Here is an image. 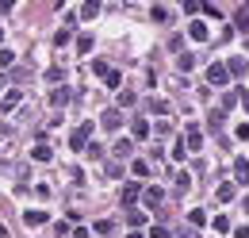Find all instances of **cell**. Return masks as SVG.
<instances>
[{
    "label": "cell",
    "instance_id": "cell-11",
    "mask_svg": "<svg viewBox=\"0 0 249 238\" xmlns=\"http://www.w3.org/2000/svg\"><path fill=\"white\" fill-rule=\"evenodd\" d=\"M234 177L242 180V184L249 180V161H246V158H238V161H234Z\"/></svg>",
    "mask_w": 249,
    "mask_h": 238
},
{
    "label": "cell",
    "instance_id": "cell-24",
    "mask_svg": "<svg viewBox=\"0 0 249 238\" xmlns=\"http://www.w3.org/2000/svg\"><path fill=\"white\" fill-rule=\"evenodd\" d=\"M69 39H73V35H69V27H62V31H58V35H54V46H65Z\"/></svg>",
    "mask_w": 249,
    "mask_h": 238
},
{
    "label": "cell",
    "instance_id": "cell-13",
    "mask_svg": "<svg viewBox=\"0 0 249 238\" xmlns=\"http://www.w3.org/2000/svg\"><path fill=\"white\" fill-rule=\"evenodd\" d=\"M130 131H134V139H146V135H150V123H146V119H134Z\"/></svg>",
    "mask_w": 249,
    "mask_h": 238
},
{
    "label": "cell",
    "instance_id": "cell-8",
    "mask_svg": "<svg viewBox=\"0 0 249 238\" xmlns=\"http://www.w3.org/2000/svg\"><path fill=\"white\" fill-rule=\"evenodd\" d=\"M188 35H192L196 42H203V39H207V23H199V20H192V23H188Z\"/></svg>",
    "mask_w": 249,
    "mask_h": 238
},
{
    "label": "cell",
    "instance_id": "cell-5",
    "mask_svg": "<svg viewBox=\"0 0 249 238\" xmlns=\"http://www.w3.org/2000/svg\"><path fill=\"white\" fill-rule=\"evenodd\" d=\"M161 200H165V192H161V188H142V204H146V208H157Z\"/></svg>",
    "mask_w": 249,
    "mask_h": 238
},
{
    "label": "cell",
    "instance_id": "cell-6",
    "mask_svg": "<svg viewBox=\"0 0 249 238\" xmlns=\"http://www.w3.org/2000/svg\"><path fill=\"white\" fill-rule=\"evenodd\" d=\"M138 196H142V188H138V184H123V192H119V200H123L126 208H130V204H134Z\"/></svg>",
    "mask_w": 249,
    "mask_h": 238
},
{
    "label": "cell",
    "instance_id": "cell-27",
    "mask_svg": "<svg viewBox=\"0 0 249 238\" xmlns=\"http://www.w3.org/2000/svg\"><path fill=\"white\" fill-rule=\"evenodd\" d=\"M81 16H85V20H92V16H100V4H85V8H81Z\"/></svg>",
    "mask_w": 249,
    "mask_h": 238
},
{
    "label": "cell",
    "instance_id": "cell-32",
    "mask_svg": "<svg viewBox=\"0 0 249 238\" xmlns=\"http://www.w3.org/2000/svg\"><path fill=\"white\" fill-rule=\"evenodd\" d=\"M85 150H89V158H104V146H96V142H89Z\"/></svg>",
    "mask_w": 249,
    "mask_h": 238
},
{
    "label": "cell",
    "instance_id": "cell-28",
    "mask_svg": "<svg viewBox=\"0 0 249 238\" xmlns=\"http://www.w3.org/2000/svg\"><path fill=\"white\" fill-rule=\"evenodd\" d=\"M92 73H100V77H107V73H111V65H107V61H92Z\"/></svg>",
    "mask_w": 249,
    "mask_h": 238
},
{
    "label": "cell",
    "instance_id": "cell-14",
    "mask_svg": "<svg viewBox=\"0 0 249 238\" xmlns=\"http://www.w3.org/2000/svg\"><path fill=\"white\" fill-rule=\"evenodd\" d=\"M234 192H238V188H234V184H218V200H222V204H226V200H234Z\"/></svg>",
    "mask_w": 249,
    "mask_h": 238
},
{
    "label": "cell",
    "instance_id": "cell-12",
    "mask_svg": "<svg viewBox=\"0 0 249 238\" xmlns=\"http://www.w3.org/2000/svg\"><path fill=\"white\" fill-rule=\"evenodd\" d=\"M50 104H54V108L69 104V89H54V92H50Z\"/></svg>",
    "mask_w": 249,
    "mask_h": 238
},
{
    "label": "cell",
    "instance_id": "cell-25",
    "mask_svg": "<svg viewBox=\"0 0 249 238\" xmlns=\"http://www.w3.org/2000/svg\"><path fill=\"white\" fill-rule=\"evenodd\" d=\"M192 188V180H188V173H177V192H188Z\"/></svg>",
    "mask_w": 249,
    "mask_h": 238
},
{
    "label": "cell",
    "instance_id": "cell-23",
    "mask_svg": "<svg viewBox=\"0 0 249 238\" xmlns=\"http://www.w3.org/2000/svg\"><path fill=\"white\" fill-rule=\"evenodd\" d=\"M203 219H207V215H203L199 208H196V211H188V223H192V227H203Z\"/></svg>",
    "mask_w": 249,
    "mask_h": 238
},
{
    "label": "cell",
    "instance_id": "cell-7",
    "mask_svg": "<svg viewBox=\"0 0 249 238\" xmlns=\"http://www.w3.org/2000/svg\"><path fill=\"white\" fill-rule=\"evenodd\" d=\"M23 223H27V227H42V223H46V211H38V208L23 211Z\"/></svg>",
    "mask_w": 249,
    "mask_h": 238
},
{
    "label": "cell",
    "instance_id": "cell-35",
    "mask_svg": "<svg viewBox=\"0 0 249 238\" xmlns=\"http://www.w3.org/2000/svg\"><path fill=\"white\" fill-rule=\"evenodd\" d=\"M238 100H242V108L249 112V92H238Z\"/></svg>",
    "mask_w": 249,
    "mask_h": 238
},
{
    "label": "cell",
    "instance_id": "cell-30",
    "mask_svg": "<svg viewBox=\"0 0 249 238\" xmlns=\"http://www.w3.org/2000/svg\"><path fill=\"white\" fill-rule=\"evenodd\" d=\"M234 104H238V92H226V96H222V112H226V108H234Z\"/></svg>",
    "mask_w": 249,
    "mask_h": 238
},
{
    "label": "cell",
    "instance_id": "cell-1",
    "mask_svg": "<svg viewBox=\"0 0 249 238\" xmlns=\"http://www.w3.org/2000/svg\"><path fill=\"white\" fill-rule=\"evenodd\" d=\"M89 139H92V123H81V127L73 131L69 146H73V150H85V146H89Z\"/></svg>",
    "mask_w": 249,
    "mask_h": 238
},
{
    "label": "cell",
    "instance_id": "cell-37",
    "mask_svg": "<svg viewBox=\"0 0 249 238\" xmlns=\"http://www.w3.org/2000/svg\"><path fill=\"white\" fill-rule=\"evenodd\" d=\"M126 238H142V235H126Z\"/></svg>",
    "mask_w": 249,
    "mask_h": 238
},
{
    "label": "cell",
    "instance_id": "cell-17",
    "mask_svg": "<svg viewBox=\"0 0 249 238\" xmlns=\"http://www.w3.org/2000/svg\"><path fill=\"white\" fill-rule=\"evenodd\" d=\"M130 169H134V177H146V173H150V161H142V158H138Z\"/></svg>",
    "mask_w": 249,
    "mask_h": 238
},
{
    "label": "cell",
    "instance_id": "cell-4",
    "mask_svg": "<svg viewBox=\"0 0 249 238\" xmlns=\"http://www.w3.org/2000/svg\"><path fill=\"white\" fill-rule=\"evenodd\" d=\"M19 100H23V92H19V89H8V92H4V100H0V112H12Z\"/></svg>",
    "mask_w": 249,
    "mask_h": 238
},
{
    "label": "cell",
    "instance_id": "cell-33",
    "mask_svg": "<svg viewBox=\"0 0 249 238\" xmlns=\"http://www.w3.org/2000/svg\"><path fill=\"white\" fill-rule=\"evenodd\" d=\"M150 238H169V231L165 227H150Z\"/></svg>",
    "mask_w": 249,
    "mask_h": 238
},
{
    "label": "cell",
    "instance_id": "cell-10",
    "mask_svg": "<svg viewBox=\"0 0 249 238\" xmlns=\"http://www.w3.org/2000/svg\"><path fill=\"white\" fill-rule=\"evenodd\" d=\"M31 158H35V161H50V158H54V150L46 146V142H38V146L31 150Z\"/></svg>",
    "mask_w": 249,
    "mask_h": 238
},
{
    "label": "cell",
    "instance_id": "cell-21",
    "mask_svg": "<svg viewBox=\"0 0 249 238\" xmlns=\"http://www.w3.org/2000/svg\"><path fill=\"white\" fill-rule=\"evenodd\" d=\"M126 154H130V139H119L115 142V158H126Z\"/></svg>",
    "mask_w": 249,
    "mask_h": 238
},
{
    "label": "cell",
    "instance_id": "cell-36",
    "mask_svg": "<svg viewBox=\"0 0 249 238\" xmlns=\"http://www.w3.org/2000/svg\"><path fill=\"white\" fill-rule=\"evenodd\" d=\"M242 204H246V211H249V196H246V200H242Z\"/></svg>",
    "mask_w": 249,
    "mask_h": 238
},
{
    "label": "cell",
    "instance_id": "cell-15",
    "mask_svg": "<svg viewBox=\"0 0 249 238\" xmlns=\"http://www.w3.org/2000/svg\"><path fill=\"white\" fill-rule=\"evenodd\" d=\"M150 20H154V23H165V20H169V8H161V4L150 8Z\"/></svg>",
    "mask_w": 249,
    "mask_h": 238
},
{
    "label": "cell",
    "instance_id": "cell-38",
    "mask_svg": "<svg viewBox=\"0 0 249 238\" xmlns=\"http://www.w3.org/2000/svg\"><path fill=\"white\" fill-rule=\"evenodd\" d=\"M0 39H4V27H0Z\"/></svg>",
    "mask_w": 249,
    "mask_h": 238
},
{
    "label": "cell",
    "instance_id": "cell-20",
    "mask_svg": "<svg viewBox=\"0 0 249 238\" xmlns=\"http://www.w3.org/2000/svg\"><path fill=\"white\" fill-rule=\"evenodd\" d=\"M192 65H196V58H192V54H180V61H177V69H180V73H188Z\"/></svg>",
    "mask_w": 249,
    "mask_h": 238
},
{
    "label": "cell",
    "instance_id": "cell-26",
    "mask_svg": "<svg viewBox=\"0 0 249 238\" xmlns=\"http://www.w3.org/2000/svg\"><path fill=\"white\" fill-rule=\"evenodd\" d=\"M226 73H246V61H242V58H234L230 65H226Z\"/></svg>",
    "mask_w": 249,
    "mask_h": 238
},
{
    "label": "cell",
    "instance_id": "cell-3",
    "mask_svg": "<svg viewBox=\"0 0 249 238\" xmlns=\"http://www.w3.org/2000/svg\"><path fill=\"white\" fill-rule=\"evenodd\" d=\"M184 150H203V135H199V127H188V135H184Z\"/></svg>",
    "mask_w": 249,
    "mask_h": 238
},
{
    "label": "cell",
    "instance_id": "cell-34",
    "mask_svg": "<svg viewBox=\"0 0 249 238\" xmlns=\"http://www.w3.org/2000/svg\"><path fill=\"white\" fill-rule=\"evenodd\" d=\"M238 139H242V142L249 139V123H238Z\"/></svg>",
    "mask_w": 249,
    "mask_h": 238
},
{
    "label": "cell",
    "instance_id": "cell-18",
    "mask_svg": "<svg viewBox=\"0 0 249 238\" xmlns=\"http://www.w3.org/2000/svg\"><path fill=\"white\" fill-rule=\"evenodd\" d=\"M126 223H130V227H142L146 215H142V211H126Z\"/></svg>",
    "mask_w": 249,
    "mask_h": 238
},
{
    "label": "cell",
    "instance_id": "cell-9",
    "mask_svg": "<svg viewBox=\"0 0 249 238\" xmlns=\"http://www.w3.org/2000/svg\"><path fill=\"white\" fill-rule=\"evenodd\" d=\"M100 123H104L107 131H119V127H123V116H119V112H104V119H100Z\"/></svg>",
    "mask_w": 249,
    "mask_h": 238
},
{
    "label": "cell",
    "instance_id": "cell-2",
    "mask_svg": "<svg viewBox=\"0 0 249 238\" xmlns=\"http://www.w3.org/2000/svg\"><path fill=\"white\" fill-rule=\"evenodd\" d=\"M226 81H230V73H226V65H207V85H215V89H222V85H226Z\"/></svg>",
    "mask_w": 249,
    "mask_h": 238
},
{
    "label": "cell",
    "instance_id": "cell-29",
    "mask_svg": "<svg viewBox=\"0 0 249 238\" xmlns=\"http://www.w3.org/2000/svg\"><path fill=\"white\" fill-rule=\"evenodd\" d=\"M215 231H218V235H222V231H230V219H226V215H215Z\"/></svg>",
    "mask_w": 249,
    "mask_h": 238
},
{
    "label": "cell",
    "instance_id": "cell-19",
    "mask_svg": "<svg viewBox=\"0 0 249 238\" xmlns=\"http://www.w3.org/2000/svg\"><path fill=\"white\" fill-rule=\"evenodd\" d=\"M111 231H115L111 219H100V223H96V235H111Z\"/></svg>",
    "mask_w": 249,
    "mask_h": 238
},
{
    "label": "cell",
    "instance_id": "cell-16",
    "mask_svg": "<svg viewBox=\"0 0 249 238\" xmlns=\"http://www.w3.org/2000/svg\"><path fill=\"white\" fill-rule=\"evenodd\" d=\"M77 50L89 54V50H92V35H81V39H77Z\"/></svg>",
    "mask_w": 249,
    "mask_h": 238
},
{
    "label": "cell",
    "instance_id": "cell-22",
    "mask_svg": "<svg viewBox=\"0 0 249 238\" xmlns=\"http://www.w3.org/2000/svg\"><path fill=\"white\" fill-rule=\"evenodd\" d=\"M238 27L249 31V4H246V8H238Z\"/></svg>",
    "mask_w": 249,
    "mask_h": 238
},
{
    "label": "cell",
    "instance_id": "cell-31",
    "mask_svg": "<svg viewBox=\"0 0 249 238\" xmlns=\"http://www.w3.org/2000/svg\"><path fill=\"white\" fill-rule=\"evenodd\" d=\"M12 61H16V54H12V50H0V65H4V69H8Z\"/></svg>",
    "mask_w": 249,
    "mask_h": 238
}]
</instances>
